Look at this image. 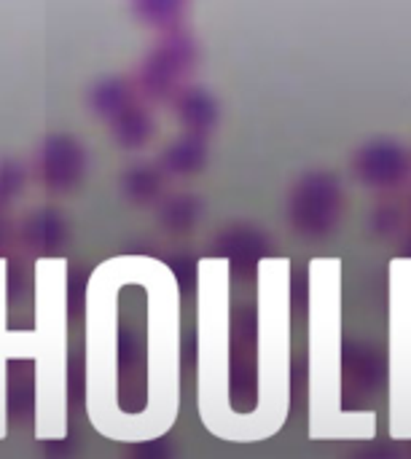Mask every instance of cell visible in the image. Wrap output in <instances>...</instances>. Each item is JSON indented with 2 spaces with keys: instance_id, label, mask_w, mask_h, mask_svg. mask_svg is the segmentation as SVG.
Instances as JSON below:
<instances>
[{
  "instance_id": "obj_9",
  "label": "cell",
  "mask_w": 411,
  "mask_h": 459,
  "mask_svg": "<svg viewBox=\"0 0 411 459\" xmlns=\"http://www.w3.org/2000/svg\"><path fill=\"white\" fill-rule=\"evenodd\" d=\"M38 175L46 186L65 188L83 178V148L65 134H54L43 143L38 156Z\"/></svg>"
},
{
  "instance_id": "obj_13",
  "label": "cell",
  "mask_w": 411,
  "mask_h": 459,
  "mask_svg": "<svg viewBox=\"0 0 411 459\" xmlns=\"http://www.w3.org/2000/svg\"><path fill=\"white\" fill-rule=\"evenodd\" d=\"M113 134L121 145L137 148L151 137V118L143 108L129 105L118 116H113Z\"/></svg>"
},
{
  "instance_id": "obj_11",
  "label": "cell",
  "mask_w": 411,
  "mask_h": 459,
  "mask_svg": "<svg viewBox=\"0 0 411 459\" xmlns=\"http://www.w3.org/2000/svg\"><path fill=\"white\" fill-rule=\"evenodd\" d=\"M175 113H178V118L183 121L186 129H191L194 134H199V132H205V129L213 126V121H215V102H213V97L207 91L188 86V89H183L178 94Z\"/></svg>"
},
{
  "instance_id": "obj_1",
  "label": "cell",
  "mask_w": 411,
  "mask_h": 459,
  "mask_svg": "<svg viewBox=\"0 0 411 459\" xmlns=\"http://www.w3.org/2000/svg\"><path fill=\"white\" fill-rule=\"evenodd\" d=\"M83 411L110 444H153L180 414V282L145 255L97 266L83 293Z\"/></svg>"
},
{
  "instance_id": "obj_3",
  "label": "cell",
  "mask_w": 411,
  "mask_h": 459,
  "mask_svg": "<svg viewBox=\"0 0 411 459\" xmlns=\"http://www.w3.org/2000/svg\"><path fill=\"white\" fill-rule=\"evenodd\" d=\"M256 274V409L240 414L237 446L280 436L291 414V261L261 258Z\"/></svg>"
},
{
  "instance_id": "obj_6",
  "label": "cell",
  "mask_w": 411,
  "mask_h": 459,
  "mask_svg": "<svg viewBox=\"0 0 411 459\" xmlns=\"http://www.w3.org/2000/svg\"><path fill=\"white\" fill-rule=\"evenodd\" d=\"M388 436L411 441V258L390 266L388 301Z\"/></svg>"
},
{
  "instance_id": "obj_8",
  "label": "cell",
  "mask_w": 411,
  "mask_h": 459,
  "mask_svg": "<svg viewBox=\"0 0 411 459\" xmlns=\"http://www.w3.org/2000/svg\"><path fill=\"white\" fill-rule=\"evenodd\" d=\"M8 264L0 258V441L8 436V363L11 360H35L38 336L35 328L30 331H11L8 328Z\"/></svg>"
},
{
  "instance_id": "obj_12",
  "label": "cell",
  "mask_w": 411,
  "mask_h": 459,
  "mask_svg": "<svg viewBox=\"0 0 411 459\" xmlns=\"http://www.w3.org/2000/svg\"><path fill=\"white\" fill-rule=\"evenodd\" d=\"M202 161H205V143L194 132L180 137V140H175L162 153V169L172 172V175H188V172L199 169Z\"/></svg>"
},
{
  "instance_id": "obj_2",
  "label": "cell",
  "mask_w": 411,
  "mask_h": 459,
  "mask_svg": "<svg viewBox=\"0 0 411 459\" xmlns=\"http://www.w3.org/2000/svg\"><path fill=\"white\" fill-rule=\"evenodd\" d=\"M377 411L345 409L342 264L312 261L307 272V436L310 441H374Z\"/></svg>"
},
{
  "instance_id": "obj_16",
  "label": "cell",
  "mask_w": 411,
  "mask_h": 459,
  "mask_svg": "<svg viewBox=\"0 0 411 459\" xmlns=\"http://www.w3.org/2000/svg\"><path fill=\"white\" fill-rule=\"evenodd\" d=\"M121 183L129 188L132 196H148L151 191L159 188L162 175H159V169H153L151 164H135V167H129V169L121 175Z\"/></svg>"
},
{
  "instance_id": "obj_15",
  "label": "cell",
  "mask_w": 411,
  "mask_h": 459,
  "mask_svg": "<svg viewBox=\"0 0 411 459\" xmlns=\"http://www.w3.org/2000/svg\"><path fill=\"white\" fill-rule=\"evenodd\" d=\"M186 0H132L135 13L156 27H172L183 13Z\"/></svg>"
},
{
  "instance_id": "obj_10",
  "label": "cell",
  "mask_w": 411,
  "mask_h": 459,
  "mask_svg": "<svg viewBox=\"0 0 411 459\" xmlns=\"http://www.w3.org/2000/svg\"><path fill=\"white\" fill-rule=\"evenodd\" d=\"M353 164H355V175L361 180L377 183V186L398 183L409 175L411 169L407 151L390 140H377V143L366 145L363 151H358Z\"/></svg>"
},
{
  "instance_id": "obj_4",
  "label": "cell",
  "mask_w": 411,
  "mask_h": 459,
  "mask_svg": "<svg viewBox=\"0 0 411 459\" xmlns=\"http://www.w3.org/2000/svg\"><path fill=\"white\" fill-rule=\"evenodd\" d=\"M197 414L223 444L240 441V414L232 406V261L197 264Z\"/></svg>"
},
{
  "instance_id": "obj_14",
  "label": "cell",
  "mask_w": 411,
  "mask_h": 459,
  "mask_svg": "<svg viewBox=\"0 0 411 459\" xmlns=\"http://www.w3.org/2000/svg\"><path fill=\"white\" fill-rule=\"evenodd\" d=\"M89 102H92V110L100 116H118L124 108H129V83L118 78L102 81L92 89Z\"/></svg>"
},
{
  "instance_id": "obj_7",
  "label": "cell",
  "mask_w": 411,
  "mask_h": 459,
  "mask_svg": "<svg viewBox=\"0 0 411 459\" xmlns=\"http://www.w3.org/2000/svg\"><path fill=\"white\" fill-rule=\"evenodd\" d=\"M194 62V43L188 35L183 32H170L145 59L143 70H140V86L145 94L151 97H167L178 78L183 75L186 67H191Z\"/></svg>"
},
{
  "instance_id": "obj_5",
  "label": "cell",
  "mask_w": 411,
  "mask_h": 459,
  "mask_svg": "<svg viewBox=\"0 0 411 459\" xmlns=\"http://www.w3.org/2000/svg\"><path fill=\"white\" fill-rule=\"evenodd\" d=\"M32 280V328L38 336L32 360V436L35 441H65L70 428L67 264L62 258H38Z\"/></svg>"
}]
</instances>
